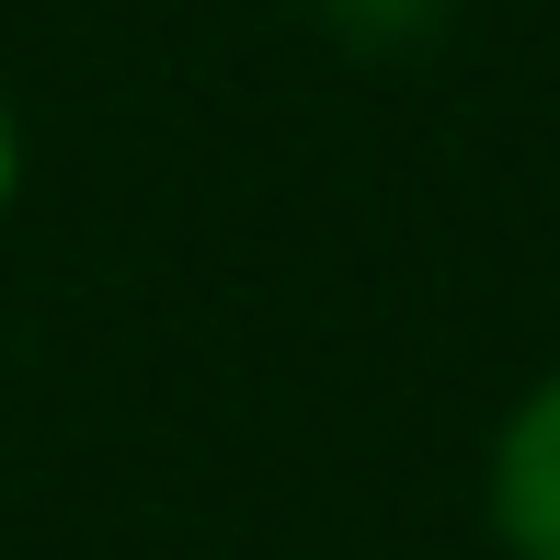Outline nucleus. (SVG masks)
I'll use <instances>...</instances> for the list:
<instances>
[{"instance_id": "obj_3", "label": "nucleus", "mask_w": 560, "mask_h": 560, "mask_svg": "<svg viewBox=\"0 0 560 560\" xmlns=\"http://www.w3.org/2000/svg\"><path fill=\"white\" fill-rule=\"evenodd\" d=\"M12 195H23V115H12V92H0V218H12Z\"/></svg>"}, {"instance_id": "obj_2", "label": "nucleus", "mask_w": 560, "mask_h": 560, "mask_svg": "<svg viewBox=\"0 0 560 560\" xmlns=\"http://www.w3.org/2000/svg\"><path fill=\"white\" fill-rule=\"evenodd\" d=\"M320 23L343 46H423L446 23V0H320Z\"/></svg>"}, {"instance_id": "obj_1", "label": "nucleus", "mask_w": 560, "mask_h": 560, "mask_svg": "<svg viewBox=\"0 0 560 560\" xmlns=\"http://www.w3.org/2000/svg\"><path fill=\"white\" fill-rule=\"evenodd\" d=\"M480 503H492L503 560H560V366H549V377H526V400L503 412Z\"/></svg>"}]
</instances>
